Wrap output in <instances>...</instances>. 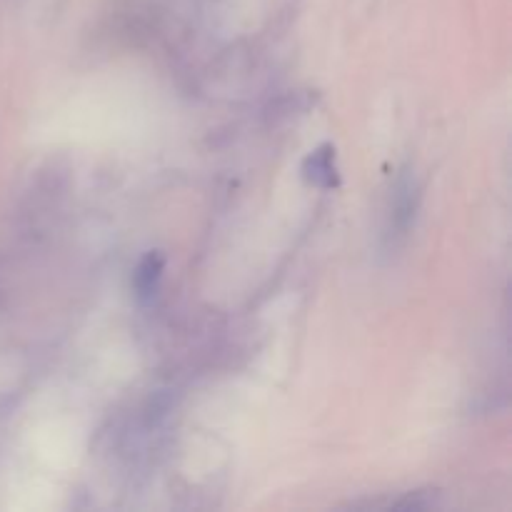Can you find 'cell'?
<instances>
[{
	"label": "cell",
	"mask_w": 512,
	"mask_h": 512,
	"mask_svg": "<svg viewBox=\"0 0 512 512\" xmlns=\"http://www.w3.org/2000/svg\"><path fill=\"white\" fill-rule=\"evenodd\" d=\"M165 273V258L160 253H148L138 263L133 275L135 293H138L140 300H153L160 290V280H163Z\"/></svg>",
	"instance_id": "2"
},
{
	"label": "cell",
	"mask_w": 512,
	"mask_h": 512,
	"mask_svg": "<svg viewBox=\"0 0 512 512\" xmlns=\"http://www.w3.org/2000/svg\"><path fill=\"white\" fill-rule=\"evenodd\" d=\"M303 180L313 188L320 190H335L340 185V170H338V153H335L333 143H323L315 150L305 155L303 165H300Z\"/></svg>",
	"instance_id": "1"
}]
</instances>
